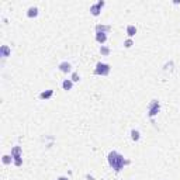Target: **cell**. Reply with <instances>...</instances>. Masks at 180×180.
I'll return each instance as SVG.
<instances>
[{"label":"cell","instance_id":"e0dca14e","mask_svg":"<svg viewBox=\"0 0 180 180\" xmlns=\"http://www.w3.org/2000/svg\"><path fill=\"white\" fill-rule=\"evenodd\" d=\"M70 80H72V82H79V80H80L79 73H77V72H73V73H72V77H70Z\"/></svg>","mask_w":180,"mask_h":180},{"label":"cell","instance_id":"ba28073f","mask_svg":"<svg viewBox=\"0 0 180 180\" xmlns=\"http://www.w3.org/2000/svg\"><path fill=\"white\" fill-rule=\"evenodd\" d=\"M52 96H53V90L48 89V90H45V92H42V93L40 94V99L41 100H48V99H51Z\"/></svg>","mask_w":180,"mask_h":180},{"label":"cell","instance_id":"9c48e42d","mask_svg":"<svg viewBox=\"0 0 180 180\" xmlns=\"http://www.w3.org/2000/svg\"><path fill=\"white\" fill-rule=\"evenodd\" d=\"M96 41L99 44H104L107 41V34L106 33H100V31L96 33Z\"/></svg>","mask_w":180,"mask_h":180},{"label":"cell","instance_id":"9a60e30c","mask_svg":"<svg viewBox=\"0 0 180 180\" xmlns=\"http://www.w3.org/2000/svg\"><path fill=\"white\" fill-rule=\"evenodd\" d=\"M100 53L103 55V57H108V55H110V48H108V47H104V45H101Z\"/></svg>","mask_w":180,"mask_h":180},{"label":"cell","instance_id":"7c38bea8","mask_svg":"<svg viewBox=\"0 0 180 180\" xmlns=\"http://www.w3.org/2000/svg\"><path fill=\"white\" fill-rule=\"evenodd\" d=\"M111 28L108 25H101V24H97L96 25V33H99V31H100V33H108V31H110Z\"/></svg>","mask_w":180,"mask_h":180},{"label":"cell","instance_id":"4fadbf2b","mask_svg":"<svg viewBox=\"0 0 180 180\" xmlns=\"http://www.w3.org/2000/svg\"><path fill=\"white\" fill-rule=\"evenodd\" d=\"M127 34H128V37H134V35L137 34V27L135 25H128L127 27Z\"/></svg>","mask_w":180,"mask_h":180},{"label":"cell","instance_id":"3957f363","mask_svg":"<svg viewBox=\"0 0 180 180\" xmlns=\"http://www.w3.org/2000/svg\"><path fill=\"white\" fill-rule=\"evenodd\" d=\"M110 65L108 64H103V62H99L96 65V69H94V75H99V76H107L110 73Z\"/></svg>","mask_w":180,"mask_h":180},{"label":"cell","instance_id":"ac0fdd59","mask_svg":"<svg viewBox=\"0 0 180 180\" xmlns=\"http://www.w3.org/2000/svg\"><path fill=\"white\" fill-rule=\"evenodd\" d=\"M132 45H134V42H132V40H131V38L125 40V42H124V47H125V48H131Z\"/></svg>","mask_w":180,"mask_h":180},{"label":"cell","instance_id":"6da1fadb","mask_svg":"<svg viewBox=\"0 0 180 180\" xmlns=\"http://www.w3.org/2000/svg\"><path fill=\"white\" fill-rule=\"evenodd\" d=\"M107 160H108V165H110V166L115 170L117 173H118V172H121V170L124 169V166H125V165L130 163V160H125L123 155L118 154L117 151H111L110 154H108V156H107Z\"/></svg>","mask_w":180,"mask_h":180},{"label":"cell","instance_id":"2e32d148","mask_svg":"<svg viewBox=\"0 0 180 180\" xmlns=\"http://www.w3.org/2000/svg\"><path fill=\"white\" fill-rule=\"evenodd\" d=\"M2 160H3V163H4V165H10V163H11V160H13V156H11V155H3Z\"/></svg>","mask_w":180,"mask_h":180},{"label":"cell","instance_id":"52a82bcc","mask_svg":"<svg viewBox=\"0 0 180 180\" xmlns=\"http://www.w3.org/2000/svg\"><path fill=\"white\" fill-rule=\"evenodd\" d=\"M10 53H11V49L9 45H2V47H0V57L2 58L10 57Z\"/></svg>","mask_w":180,"mask_h":180},{"label":"cell","instance_id":"5b68a950","mask_svg":"<svg viewBox=\"0 0 180 180\" xmlns=\"http://www.w3.org/2000/svg\"><path fill=\"white\" fill-rule=\"evenodd\" d=\"M104 2L103 0H100L97 4H93V6H90V13L93 14L94 17H97V16H100V11H101V9H103V6H104Z\"/></svg>","mask_w":180,"mask_h":180},{"label":"cell","instance_id":"30bf717a","mask_svg":"<svg viewBox=\"0 0 180 180\" xmlns=\"http://www.w3.org/2000/svg\"><path fill=\"white\" fill-rule=\"evenodd\" d=\"M62 87H64V90L69 92V90H72V87H73V82L70 79H65L64 82H62Z\"/></svg>","mask_w":180,"mask_h":180},{"label":"cell","instance_id":"8fae6325","mask_svg":"<svg viewBox=\"0 0 180 180\" xmlns=\"http://www.w3.org/2000/svg\"><path fill=\"white\" fill-rule=\"evenodd\" d=\"M37 16H38V9L37 7H30V9L27 10V17L33 18V17H37Z\"/></svg>","mask_w":180,"mask_h":180},{"label":"cell","instance_id":"8992f818","mask_svg":"<svg viewBox=\"0 0 180 180\" xmlns=\"http://www.w3.org/2000/svg\"><path fill=\"white\" fill-rule=\"evenodd\" d=\"M58 68H59V70L62 73H69L70 70H72V65H70L69 62H61V64L58 65Z\"/></svg>","mask_w":180,"mask_h":180},{"label":"cell","instance_id":"7a4b0ae2","mask_svg":"<svg viewBox=\"0 0 180 180\" xmlns=\"http://www.w3.org/2000/svg\"><path fill=\"white\" fill-rule=\"evenodd\" d=\"M11 156H13V160H14V165L17 167H20L23 165V156H21V147L16 145V147L11 149Z\"/></svg>","mask_w":180,"mask_h":180},{"label":"cell","instance_id":"d6986e66","mask_svg":"<svg viewBox=\"0 0 180 180\" xmlns=\"http://www.w3.org/2000/svg\"><path fill=\"white\" fill-rule=\"evenodd\" d=\"M58 180H69L68 177H65V176H61V177H58Z\"/></svg>","mask_w":180,"mask_h":180},{"label":"cell","instance_id":"277c9868","mask_svg":"<svg viewBox=\"0 0 180 180\" xmlns=\"http://www.w3.org/2000/svg\"><path fill=\"white\" fill-rule=\"evenodd\" d=\"M159 111H160L159 101H158V100H152L149 103V106H148V117H149V118H154V117L159 113Z\"/></svg>","mask_w":180,"mask_h":180},{"label":"cell","instance_id":"5bb4252c","mask_svg":"<svg viewBox=\"0 0 180 180\" xmlns=\"http://www.w3.org/2000/svg\"><path fill=\"white\" fill-rule=\"evenodd\" d=\"M131 138H132V141H139V138H141V134H139V131L138 130H131Z\"/></svg>","mask_w":180,"mask_h":180}]
</instances>
